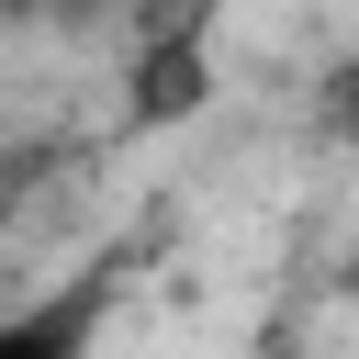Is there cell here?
I'll return each instance as SVG.
<instances>
[{
  "label": "cell",
  "mask_w": 359,
  "mask_h": 359,
  "mask_svg": "<svg viewBox=\"0 0 359 359\" xmlns=\"http://www.w3.org/2000/svg\"><path fill=\"white\" fill-rule=\"evenodd\" d=\"M90 325H101V280H67L56 303L0 314V359H90Z\"/></svg>",
  "instance_id": "cell-1"
},
{
  "label": "cell",
  "mask_w": 359,
  "mask_h": 359,
  "mask_svg": "<svg viewBox=\"0 0 359 359\" xmlns=\"http://www.w3.org/2000/svg\"><path fill=\"white\" fill-rule=\"evenodd\" d=\"M168 112H202V45H157V56H146L135 123H168Z\"/></svg>",
  "instance_id": "cell-2"
},
{
  "label": "cell",
  "mask_w": 359,
  "mask_h": 359,
  "mask_svg": "<svg viewBox=\"0 0 359 359\" xmlns=\"http://www.w3.org/2000/svg\"><path fill=\"white\" fill-rule=\"evenodd\" d=\"M314 123H325V146L359 157V56H337V67L314 79Z\"/></svg>",
  "instance_id": "cell-3"
},
{
  "label": "cell",
  "mask_w": 359,
  "mask_h": 359,
  "mask_svg": "<svg viewBox=\"0 0 359 359\" xmlns=\"http://www.w3.org/2000/svg\"><path fill=\"white\" fill-rule=\"evenodd\" d=\"M0 11H11V22H34V34H90L112 0H0Z\"/></svg>",
  "instance_id": "cell-4"
},
{
  "label": "cell",
  "mask_w": 359,
  "mask_h": 359,
  "mask_svg": "<svg viewBox=\"0 0 359 359\" xmlns=\"http://www.w3.org/2000/svg\"><path fill=\"white\" fill-rule=\"evenodd\" d=\"M258 359H303V325H292V314H280V325H269V337H258Z\"/></svg>",
  "instance_id": "cell-5"
},
{
  "label": "cell",
  "mask_w": 359,
  "mask_h": 359,
  "mask_svg": "<svg viewBox=\"0 0 359 359\" xmlns=\"http://www.w3.org/2000/svg\"><path fill=\"white\" fill-rule=\"evenodd\" d=\"M348 303H359V247H348Z\"/></svg>",
  "instance_id": "cell-6"
}]
</instances>
